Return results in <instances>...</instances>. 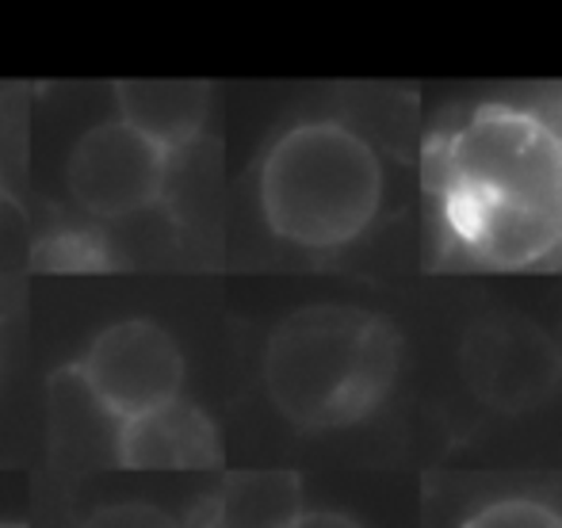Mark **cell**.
Segmentation results:
<instances>
[{
  "instance_id": "cell-11",
  "label": "cell",
  "mask_w": 562,
  "mask_h": 528,
  "mask_svg": "<svg viewBox=\"0 0 562 528\" xmlns=\"http://www.w3.org/2000/svg\"><path fill=\"white\" fill-rule=\"evenodd\" d=\"M35 261L38 268H97L108 261V254L100 246V238H92V234L66 231L46 241V246H38Z\"/></svg>"
},
{
  "instance_id": "cell-2",
  "label": "cell",
  "mask_w": 562,
  "mask_h": 528,
  "mask_svg": "<svg viewBox=\"0 0 562 528\" xmlns=\"http://www.w3.org/2000/svg\"><path fill=\"white\" fill-rule=\"evenodd\" d=\"M402 337L383 314L348 303H311L268 334L260 380L295 429L326 432L371 417L394 391Z\"/></svg>"
},
{
  "instance_id": "cell-7",
  "label": "cell",
  "mask_w": 562,
  "mask_h": 528,
  "mask_svg": "<svg viewBox=\"0 0 562 528\" xmlns=\"http://www.w3.org/2000/svg\"><path fill=\"white\" fill-rule=\"evenodd\" d=\"M223 460V440L195 402L177 398L123 425L119 468L131 471H207Z\"/></svg>"
},
{
  "instance_id": "cell-13",
  "label": "cell",
  "mask_w": 562,
  "mask_h": 528,
  "mask_svg": "<svg viewBox=\"0 0 562 528\" xmlns=\"http://www.w3.org/2000/svg\"><path fill=\"white\" fill-rule=\"evenodd\" d=\"M283 528H363L352 514L345 509H299Z\"/></svg>"
},
{
  "instance_id": "cell-4",
  "label": "cell",
  "mask_w": 562,
  "mask_h": 528,
  "mask_svg": "<svg viewBox=\"0 0 562 528\" xmlns=\"http://www.w3.org/2000/svg\"><path fill=\"white\" fill-rule=\"evenodd\" d=\"M459 372L482 406L528 414L562 387V349L525 314H486L467 326Z\"/></svg>"
},
{
  "instance_id": "cell-12",
  "label": "cell",
  "mask_w": 562,
  "mask_h": 528,
  "mask_svg": "<svg viewBox=\"0 0 562 528\" xmlns=\"http://www.w3.org/2000/svg\"><path fill=\"white\" fill-rule=\"evenodd\" d=\"M81 528H184L172 514H165L154 502H115L89 514Z\"/></svg>"
},
{
  "instance_id": "cell-9",
  "label": "cell",
  "mask_w": 562,
  "mask_h": 528,
  "mask_svg": "<svg viewBox=\"0 0 562 528\" xmlns=\"http://www.w3.org/2000/svg\"><path fill=\"white\" fill-rule=\"evenodd\" d=\"M119 120L131 123L169 154L200 138L211 89L203 81H119L112 89Z\"/></svg>"
},
{
  "instance_id": "cell-1",
  "label": "cell",
  "mask_w": 562,
  "mask_h": 528,
  "mask_svg": "<svg viewBox=\"0 0 562 528\" xmlns=\"http://www.w3.org/2000/svg\"><path fill=\"white\" fill-rule=\"evenodd\" d=\"M437 203L451 246L497 272L562 261V115L479 104L437 142Z\"/></svg>"
},
{
  "instance_id": "cell-15",
  "label": "cell",
  "mask_w": 562,
  "mask_h": 528,
  "mask_svg": "<svg viewBox=\"0 0 562 528\" xmlns=\"http://www.w3.org/2000/svg\"><path fill=\"white\" fill-rule=\"evenodd\" d=\"M555 341H559V349H562V322H559V329H555Z\"/></svg>"
},
{
  "instance_id": "cell-10",
  "label": "cell",
  "mask_w": 562,
  "mask_h": 528,
  "mask_svg": "<svg viewBox=\"0 0 562 528\" xmlns=\"http://www.w3.org/2000/svg\"><path fill=\"white\" fill-rule=\"evenodd\" d=\"M459 528H562V509L536 494H502L474 506Z\"/></svg>"
},
{
  "instance_id": "cell-14",
  "label": "cell",
  "mask_w": 562,
  "mask_h": 528,
  "mask_svg": "<svg viewBox=\"0 0 562 528\" xmlns=\"http://www.w3.org/2000/svg\"><path fill=\"white\" fill-rule=\"evenodd\" d=\"M0 528H27V525H23V521H4Z\"/></svg>"
},
{
  "instance_id": "cell-3",
  "label": "cell",
  "mask_w": 562,
  "mask_h": 528,
  "mask_svg": "<svg viewBox=\"0 0 562 528\" xmlns=\"http://www.w3.org/2000/svg\"><path fill=\"white\" fill-rule=\"evenodd\" d=\"M265 226L306 254H334L375 226L386 169L368 134L340 120H303L268 146L257 177Z\"/></svg>"
},
{
  "instance_id": "cell-6",
  "label": "cell",
  "mask_w": 562,
  "mask_h": 528,
  "mask_svg": "<svg viewBox=\"0 0 562 528\" xmlns=\"http://www.w3.org/2000/svg\"><path fill=\"white\" fill-rule=\"evenodd\" d=\"M172 154L123 120H104L77 138L66 165L74 200L104 223L146 215L169 180Z\"/></svg>"
},
{
  "instance_id": "cell-5",
  "label": "cell",
  "mask_w": 562,
  "mask_h": 528,
  "mask_svg": "<svg viewBox=\"0 0 562 528\" xmlns=\"http://www.w3.org/2000/svg\"><path fill=\"white\" fill-rule=\"evenodd\" d=\"M77 372L123 425L184 398V352L154 318H123L100 329L77 360Z\"/></svg>"
},
{
  "instance_id": "cell-8",
  "label": "cell",
  "mask_w": 562,
  "mask_h": 528,
  "mask_svg": "<svg viewBox=\"0 0 562 528\" xmlns=\"http://www.w3.org/2000/svg\"><path fill=\"white\" fill-rule=\"evenodd\" d=\"M123 422L89 391L77 364L50 375V452L58 468H119Z\"/></svg>"
}]
</instances>
